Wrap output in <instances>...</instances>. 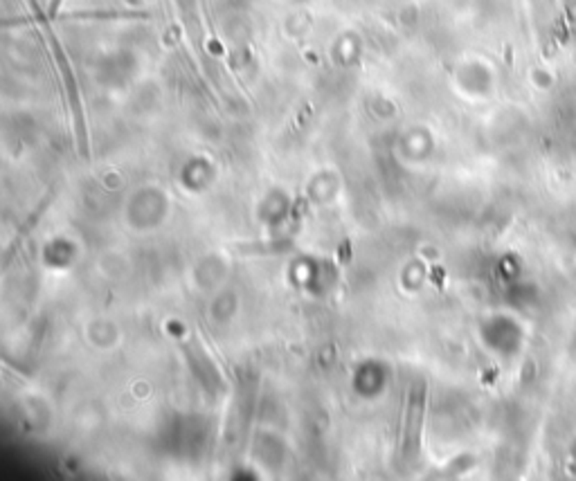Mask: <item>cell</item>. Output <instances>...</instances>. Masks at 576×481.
<instances>
[{"label": "cell", "mask_w": 576, "mask_h": 481, "mask_svg": "<svg viewBox=\"0 0 576 481\" xmlns=\"http://www.w3.org/2000/svg\"><path fill=\"white\" fill-rule=\"evenodd\" d=\"M338 261L342 266H347L351 261V243H349V240H342V245L338 250Z\"/></svg>", "instance_id": "1"}, {"label": "cell", "mask_w": 576, "mask_h": 481, "mask_svg": "<svg viewBox=\"0 0 576 481\" xmlns=\"http://www.w3.org/2000/svg\"><path fill=\"white\" fill-rule=\"evenodd\" d=\"M59 7H61V0H50V7H47V14L50 16H57Z\"/></svg>", "instance_id": "2"}]
</instances>
